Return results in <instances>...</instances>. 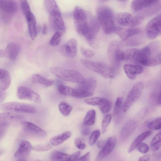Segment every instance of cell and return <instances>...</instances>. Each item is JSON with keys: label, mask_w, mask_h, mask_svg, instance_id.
<instances>
[{"label": "cell", "mask_w": 161, "mask_h": 161, "mask_svg": "<svg viewBox=\"0 0 161 161\" xmlns=\"http://www.w3.org/2000/svg\"><path fill=\"white\" fill-rule=\"evenodd\" d=\"M97 19L106 34H110L114 31L115 28L114 15L113 10L106 6L99 7L97 10Z\"/></svg>", "instance_id": "1"}, {"label": "cell", "mask_w": 161, "mask_h": 161, "mask_svg": "<svg viewBox=\"0 0 161 161\" xmlns=\"http://www.w3.org/2000/svg\"><path fill=\"white\" fill-rule=\"evenodd\" d=\"M132 59L145 66H156L161 64V53L153 55L150 48L147 46L139 50L136 49Z\"/></svg>", "instance_id": "2"}, {"label": "cell", "mask_w": 161, "mask_h": 161, "mask_svg": "<svg viewBox=\"0 0 161 161\" xmlns=\"http://www.w3.org/2000/svg\"><path fill=\"white\" fill-rule=\"evenodd\" d=\"M80 62L88 69L96 72L105 78H112L115 75L114 68L105 63L85 59H81Z\"/></svg>", "instance_id": "3"}, {"label": "cell", "mask_w": 161, "mask_h": 161, "mask_svg": "<svg viewBox=\"0 0 161 161\" xmlns=\"http://www.w3.org/2000/svg\"><path fill=\"white\" fill-rule=\"evenodd\" d=\"M50 71L53 75L64 81L80 84L85 80L81 73L74 70L53 67L50 68Z\"/></svg>", "instance_id": "4"}, {"label": "cell", "mask_w": 161, "mask_h": 161, "mask_svg": "<svg viewBox=\"0 0 161 161\" xmlns=\"http://www.w3.org/2000/svg\"><path fill=\"white\" fill-rule=\"evenodd\" d=\"M118 41L114 40L109 44L107 54L112 67L114 68L119 66L120 61L124 60V51L121 48Z\"/></svg>", "instance_id": "5"}, {"label": "cell", "mask_w": 161, "mask_h": 161, "mask_svg": "<svg viewBox=\"0 0 161 161\" xmlns=\"http://www.w3.org/2000/svg\"><path fill=\"white\" fill-rule=\"evenodd\" d=\"M73 18L75 29L78 33L84 36L88 26V21L85 11L78 6L74 9Z\"/></svg>", "instance_id": "6"}, {"label": "cell", "mask_w": 161, "mask_h": 161, "mask_svg": "<svg viewBox=\"0 0 161 161\" xmlns=\"http://www.w3.org/2000/svg\"><path fill=\"white\" fill-rule=\"evenodd\" d=\"M114 19L123 26L132 27L141 24L144 20V18L142 16H134L127 12H119L114 15Z\"/></svg>", "instance_id": "7"}, {"label": "cell", "mask_w": 161, "mask_h": 161, "mask_svg": "<svg viewBox=\"0 0 161 161\" xmlns=\"http://www.w3.org/2000/svg\"><path fill=\"white\" fill-rule=\"evenodd\" d=\"M0 109L5 111L34 114L36 109L31 104L16 102H7L1 105Z\"/></svg>", "instance_id": "8"}, {"label": "cell", "mask_w": 161, "mask_h": 161, "mask_svg": "<svg viewBox=\"0 0 161 161\" xmlns=\"http://www.w3.org/2000/svg\"><path fill=\"white\" fill-rule=\"evenodd\" d=\"M144 89L143 84L140 82L136 83L129 93L126 100L123 106V111H127L140 97Z\"/></svg>", "instance_id": "9"}, {"label": "cell", "mask_w": 161, "mask_h": 161, "mask_svg": "<svg viewBox=\"0 0 161 161\" xmlns=\"http://www.w3.org/2000/svg\"><path fill=\"white\" fill-rule=\"evenodd\" d=\"M145 32L149 39L156 38L161 33V15H159L151 19L147 24Z\"/></svg>", "instance_id": "10"}, {"label": "cell", "mask_w": 161, "mask_h": 161, "mask_svg": "<svg viewBox=\"0 0 161 161\" xmlns=\"http://www.w3.org/2000/svg\"><path fill=\"white\" fill-rule=\"evenodd\" d=\"M0 4L3 11V20L6 23L8 22L17 11V4L13 0H0Z\"/></svg>", "instance_id": "11"}, {"label": "cell", "mask_w": 161, "mask_h": 161, "mask_svg": "<svg viewBox=\"0 0 161 161\" xmlns=\"http://www.w3.org/2000/svg\"><path fill=\"white\" fill-rule=\"evenodd\" d=\"M17 96L20 99L28 100L37 103L42 101L40 96L32 89L26 86H20L17 90Z\"/></svg>", "instance_id": "12"}, {"label": "cell", "mask_w": 161, "mask_h": 161, "mask_svg": "<svg viewBox=\"0 0 161 161\" xmlns=\"http://www.w3.org/2000/svg\"><path fill=\"white\" fill-rule=\"evenodd\" d=\"M49 21L53 31L62 33L65 31V24L60 11H53L49 13Z\"/></svg>", "instance_id": "13"}, {"label": "cell", "mask_w": 161, "mask_h": 161, "mask_svg": "<svg viewBox=\"0 0 161 161\" xmlns=\"http://www.w3.org/2000/svg\"><path fill=\"white\" fill-rule=\"evenodd\" d=\"M100 27L97 18L92 17L88 22V26L84 37L89 44L92 43Z\"/></svg>", "instance_id": "14"}, {"label": "cell", "mask_w": 161, "mask_h": 161, "mask_svg": "<svg viewBox=\"0 0 161 161\" xmlns=\"http://www.w3.org/2000/svg\"><path fill=\"white\" fill-rule=\"evenodd\" d=\"M116 142V137L113 136L109 137L105 144L100 152L96 158V161L101 160L108 156L114 148Z\"/></svg>", "instance_id": "15"}, {"label": "cell", "mask_w": 161, "mask_h": 161, "mask_svg": "<svg viewBox=\"0 0 161 161\" xmlns=\"http://www.w3.org/2000/svg\"><path fill=\"white\" fill-rule=\"evenodd\" d=\"M32 149L31 143L27 141H22L14 154V157L17 161L25 160Z\"/></svg>", "instance_id": "16"}, {"label": "cell", "mask_w": 161, "mask_h": 161, "mask_svg": "<svg viewBox=\"0 0 161 161\" xmlns=\"http://www.w3.org/2000/svg\"><path fill=\"white\" fill-rule=\"evenodd\" d=\"M21 125L24 130L32 135L43 137L46 134L44 130L31 122L24 121L21 122Z\"/></svg>", "instance_id": "17"}, {"label": "cell", "mask_w": 161, "mask_h": 161, "mask_svg": "<svg viewBox=\"0 0 161 161\" xmlns=\"http://www.w3.org/2000/svg\"><path fill=\"white\" fill-rule=\"evenodd\" d=\"M160 0H133L131 7L135 12L141 11L156 5Z\"/></svg>", "instance_id": "18"}, {"label": "cell", "mask_w": 161, "mask_h": 161, "mask_svg": "<svg viewBox=\"0 0 161 161\" xmlns=\"http://www.w3.org/2000/svg\"><path fill=\"white\" fill-rule=\"evenodd\" d=\"M20 49L21 47L19 44L11 42L2 52V54L8 58L13 60L17 58Z\"/></svg>", "instance_id": "19"}, {"label": "cell", "mask_w": 161, "mask_h": 161, "mask_svg": "<svg viewBox=\"0 0 161 161\" xmlns=\"http://www.w3.org/2000/svg\"><path fill=\"white\" fill-rule=\"evenodd\" d=\"M114 32L122 40L125 41L139 33L140 30L138 28H125L117 26L115 27Z\"/></svg>", "instance_id": "20"}, {"label": "cell", "mask_w": 161, "mask_h": 161, "mask_svg": "<svg viewBox=\"0 0 161 161\" xmlns=\"http://www.w3.org/2000/svg\"><path fill=\"white\" fill-rule=\"evenodd\" d=\"M123 68L127 77L131 80H135L136 75L141 74L143 71V68L139 65L125 64Z\"/></svg>", "instance_id": "21"}, {"label": "cell", "mask_w": 161, "mask_h": 161, "mask_svg": "<svg viewBox=\"0 0 161 161\" xmlns=\"http://www.w3.org/2000/svg\"><path fill=\"white\" fill-rule=\"evenodd\" d=\"M77 43L75 39L72 38L63 46L62 51L64 54L69 57H74L77 54Z\"/></svg>", "instance_id": "22"}, {"label": "cell", "mask_w": 161, "mask_h": 161, "mask_svg": "<svg viewBox=\"0 0 161 161\" xmlns=\"http://www.w3.org/2000/svg\"><path fill=\"white\" fill-rule=\"evenodd\" d=\"M22 115L10 112L0 113V126H5L10 122L22 119Z\"/></svg>", "instance_id": "23"}, {"label": "cell", "mask_w": 161, "mask_h": 161, "mask_svg": "<svg viewBox=\"0 0 161 161\" xmlns=\"http://www.w3.org/2000/svg\"><path fill=\"white\" fill-rule=\"evenodd\" d=\"M137 124L135 121L131 120L128 121L123 126L121 130V136L123 139L129 137L135 130Z\"/></svg>", "instance_id": "24"}, {"label": "cell", "mask_w": 161, "mask_h": 161, "mask_svg": "<svg viewBox=\"0 0 161 161\" xmlns=\"http://www.w3.org/2000/svg\"><path fill=\"white\" fill-rule=\"evenodd\" d=\"M28 27L29 34L31 39L34 40L36 37L37 31L36 27V20L35 16L31 13L26 18Z\"/></svg>", "instance_id": "25"}, {"label": "cell", "mask_w": 161, "mask_h": 161, "mask_svg": "<svg viewBox=\"0 0 161 161\" xmlns=\"http://www.w3.org/2000/svg\"><path fill=\"white\" fill-rule=\"evenodd\" d=\"M11 78L9 72L3 69H0V88L5 91L9 87Z\"/></svg>", "instance_id": "26"}, {"label": "cell", "mask_w": 161, "mask_h": 161, "mask_svg": "<svg viewBox=\"0 0 161 161\" xmlns=\"http://www.w3.org/2000/svg\"><path fill=\"white\" fill-rule=\"evenodd\" d=\"M80 84L78 88L92 93L96 88L97 81L94 78L91 77L85 79L84 82Z\"/></svg>", "instance_id": "27"}, {"label": "cell", "mask_w": 161, "mask_h": 161, "mask_svg": "<svg viewBox=\"0 0 161 161\" xmlns=\"http://www.w3.org/2000/svg\"><path fill=\"white\" fill-rule=\"evenodd\" d=\"M32 81L34 83L40 84L46 87L51 86L55 83L54 80L47 79L37 74H34L33 75Z\"/></svg>", "instance_id": "28"}, {"label": "cell", "mask_w": 161, "mask_h": 161, "mask_svg": "<svg viewBox=\"0 0 161 161\" xmlns=\"http://www.w3.org/2000/svg\"><path fill=\"white\" fill-rule=\"evenodd\" d=\"M71 135V132L65 131L51 138L50 140V142L53 146H58L69 139Z\"/></svg>", "instance_id": "29"}, {"label": "cell", "mask_w": 161, "mask_h": 161, "mask_svg": "<svg viewBox=\"0 0 161 161\" xmlns=\"http://www.w3.org/2000/svg\"><path fill=\"white\" fill-rule=\"evenodd\" d=\"M151 130L146 131L138 135L133 141L128 150L129 153H131L136 147L151 134Z\"/></svg>", "instance_id": "30"}, {"label": "cell", "mask_w": 161, "mask_h": 161, "mask_svg": "<svg viewBox=\"0 0 161 161\" xmlns=\"http://www.w3.org/2000/svg\"><path fill=\"white\" fill-rule=\"evenodd\" d=\"M70 155L58 151L53 152L50 158L53 161H69Z\"/></svg>", "instance_id": "31"}, {"label": "cell", "mask_w": 161, "mask_h": 161, "mask_svg": "<svg viewBox=\"0 0 161 161\" xmlns=\"http://www.w3.org/2000/svg\"><path fill=\"white\" fill-rule=\"evenodd\" d=\"M96 112L94 109L89 110L86 114L83 121L86 126H90L94 124L96 119Z\"/></svg>", "instance_id": "32"}, {"label": "cell", "mask_w": 161, "mask_h": 161, "mask_svg": "<svg viewBox=\"0 0 161 161\" xmlns=\"http://www.w3.org/2000/svg\"><path fill=\"white\" fill-rule=\"evenodd\" d=\"M44 6L49 14L53 11H60L55 0H44Z\"/></svg>", "instance_id": "33"}, {"label": "cell", "mask_w": 161, "mask_h": 161, "mask_svg": "<svg viewBox=\"0 0 161 161\" xmlns=\"http://www.w3.org/2000/svg\"><path fill=\"white\" fill-rule=\"evenodd\" d=\"M98 106L99 107L100 111L103 114H106L110 110L112 103L108 99L102 98L101 101Z\"/></svg>", "instance_id": "34"}, {"label": "cell", "mask_w": 161, "mask_h": 161, "mask_svg": "<svg viewBox=\"0 0 161 161\" xmlns=\"http://www.w3.org/2000/svg\"><path fill=\"white\" fill-rule=\"evenodd\" d=\"M93 95V93L83 90L76 88L73 89L71 96L78 98H85L90 97Z\"/></svg>", "instance_id": "35"}, {"label": "cell", "mask_w": 161, "mask_h": 161, "mask_svg": "<svg viewBox=\"0 0 161 161\" xmlns=\"http://www.w3.org/2000/svg\"><path fill=\"white\" fill-rule=\"evenodd\" d=\"M58 108L61 113L64 116H68L73 109L71 105L64 101H62L60 103Z\"/></svg>", "instance_id": "36"}, {"label": "cell", "mask_w": 161, "mask_h": 161, "mask_svg": "<svg viewBox=\"0 0 161 161\" xmlns=\"http://www.w3.org/2000/svg\"><path fill=\"white\" fill-rule=\"evenodd\" d=\"M161 136L160 132L157 134L152 139L150 147L152 150L153 151L158 150L161 146Z\"/></svg>", "instance_id": "37"}, {"label": "cell", "mask_w": 161, "mask_h": 161, "mask_svg": "<svg viewBox=\"0 0 161 161\" xmlns=\"http://www.w3.org/2000/svg\"><path fill=\"white\" fill-rule=\"evenodd\" d=\"M161 120L160 117L155 119L148 123L147 126L152 130L160 129L161 127Z\"/></svg>", "instance_id": "38"}, {"label": "cell", "mask_w": 161, "mask_h": 161, "mask_svg": "<svg viewBox=\"0 0 161 161\" xmlns=\"http://www.w3.org/2000/svg\"><path fill=\"white\" fill-rule=\"evenodd\" d=\"M58 89L59 92L62 94L71 96L74 88L69 86L59 85L58 86Z\"/></svg>", "instance_id": "39"}, {"label": "cell", "mask_w": 161, "mask_h": 161, "mask_svg": "<svg viewBox=\"0 0 161 161\" xmlns=\"http://www.w3.org/2000/svg\"><path fill=\"white\" fill-rule=\"evenodd\" d=\"M62 33L59 32H56L55 33L52 37L49 44L53 46H57L61 40Z\"/></svg>", "instance_id": "40"}, {"label": "cell", "mask_w": 161, "mask_h": 161, "mask_svg": "<svg viewBox=\"0 0 161 161\" xmlns=\"http://www.w3.org/2000/svg\"><path fill=\"white\" fill-rule=\"evenodd\" d=\"M21 8L25 18L32 13L27 0H20Z\"/></svg>", "instance_id": "41"}, {"label": "cell", "mask_w": 161, "mask_h": 161, "mask_svg": "<svg viewBox=\"0 0 161 161\" xmlns=\"http://www.w3.org/2000/svg\"><path fill=\"white\" fill-rule=\"evenodd\" d=\"M112 115L111 114H107L106 115L103 119L102 124V133L104 134L109 124L111 119Z\"/></svg>", "instance_id": "42"}, {"label": "cell", "mask_w": 161, "mask_h": 161, "mask_svg": "<svg viewBox=\"0 0 161 161\" xmlns=\"http://www.w3.org/2000/svg\"><path fill=\"white\" fill-rule=\"evenodd\" d=\"M52 148L50 144L36 145L32 146V149L37 152H44L48 151Z\"/></svg>", "instance_id": "43"}, {"label": "cell", "mask_w": 161, "mask_h": 161, "mask_svg": "<svg viewBox=\"0 0 161 161\" xmlns=\"http://www.w3.org/2000/svg\"><path fill=\"white\" fill-rule=\"evenodd\" d=\"M100 133L99 130H95L92 132L89 139V143L90 146H92L96 143L100 135Z\"/></svg>", "instance_id": "44"}, {"label": "cell", "mask_w": 161, "mask_h": 161, "mask_svg": "<svg viewBox=\"0 0 161 161\" xmlns=\"http://www.w3.org/2000/svg\"><path fill=\"white\" fill-rule=\"evenodd\" d=\"M123 103V98L122 97H118L116 100L114 109V114L117 115L120 112Z\"/></svg>", "instance_id": "45"}, {"label": "cell", "mask_w": 161, "mask_h": 161, "mask_svg": "<svg viewBox=\"0 0 161 161\" xmlns=\"http://www.w3.org/2000/svg\"><path fill=\"white\" fill-rule=\"evenodd\" d=\"M80 51L82 54L86 58H92L94 56L95 53L93 51L90 49L81 47Z\"/></svg>", "instance_id": "46"}, {"label": "cell", "mask_w": 161, "mask_h": 161, "mask_svg": "<svg viewBox=\"0 0 161 161\" xmlns=\"http://www.w3.org/2000/svg\"><path fill=\"white\" fill-rule=\"evenodd\" d=\"M102 98L100 97H94L86 99L85 102L86 103L92 106L98 105Z\"/></svg>", "instance_id": "47"}, {"label": "cell", "mask_w": 161, "mask_h": 161, "mask_svg": "<svg viewBox=\"0 0 161 161\" xmlns=\"http://www.w3.org/2000/svg\"><path fill=\"white\" fill-rule=\"evenodd\" d=\"M137 147L138 150L143 154L147 153L149 150L148 146L145 143H141Z\"/></svg>", "instance_id": "48"}, {"label": "cell", "mask_w": 161, "mask_h": 161, "mask_svg": "<svg viewBox=\"0 0 161 161\" xmlns=\"http://www.w3.org/2000/svg\"><path fill=\"white\" fill-rule=\"evenodd\" d=\"M75 142L76 146L80 150L83 149L86 147L85 144L82 143L81 139L79 138L75 139Z\"/></svg>", "instance_id": "49"}, {"label": "cell", "mask_w": 161, "mask_h": 161, "mask_svg": "<svg viewBox=\"0 0 161 161\" xmlns=\"http://www.w3.org/2000/svg\"><path fill=\"white\" fill-rule=\"evenodd\" d=\"M81 152L80 151H77L70 155L69 161H76L80 157Z\"/></svg>", "instance_id": "50"}, {"label": "cell", "mask_w": 161, "mask_h": 161, "mask_svg": "<svg viewBox=\"0 0 161 161\" xmlns=\"http://www.w3.org/2000/svg\"><path fill=\"white\" fill-rule=\"evenodd\" d=\"M6 96V93L5 91L3 90L0 88V103H2L5 99Z\"/></svg>", "instance_id": "51"}, {"label": "cell", "mask_w": 161, "mask_h": 161, "mask_svg": "<svg viewBox=\"0 0 161 161\" xmlns=\"http://www.w3.org/2000/svg\"><path fill=\"white\" fill-rule=\"evenodd\" d=\"M90 154L89 152H87L84 155L80 157L77 160L83 161H88L89 159Z\"/></svg>", "instance_id": "52"}, {"label": "cell", "mask_w": 161, "mask_h": 161, "mask_svg": "<svg viewBox=\"0 0 161 161\" xmlns=\"http://www.w3.org/2000/svg\"><path fill=\"white\" fill-rule=\"evenodd\" d=\"M90 132V130L89 128L86 126L84 127L82 130V134L85 136H86L89 134Z\"/></svg>", "instance_id": "53"}, {"label": "cell", "mask_w": 161, "mask_h": 161, "mask_svg": "<svg viewBox=\"0 0 161 161\" xmlns=\"http://www.w3.org/2000/svg\"><path fill=\"white\" fill-rule=\"evenodd\" d=\"M150 158V155L149 154H147L141 157L139 159V161H149Z\"/></svg>", "instance_id": "54"}, {"label": "cell", "mask_w": 161, "mask_h": 161, "mask_svg": "<svg viewBox=\"0 0 161 161\" xmlns=\"http://www.w3.org/2000/svg\"><path fill=\"white\" fill-rule=\"evenodd\" d=\"M106 141L104 140L99 141L97 142V146L100 148H103L104 146Z\"/></svg>", "instance_id": "55"}, {"label": "cell", "mask_w": 161, "mask_h": 161, "mask_svg": "<svg viewBox=\"0 0 161 161\" xmlns=\"http://www.w3.org/2000/svg\"><path fill=\"white\" fill-rule=\"evenodd\" d=\"M47 30V27L46 24H44L42 28V33L43 34H46Z\"/></svg>", "instance_id": "56"}, {"label": "cell", "mask_w": 161, "mask_h": 161, "mask_svg": "<svg viewBox=\"0 0 161 161\" xmlns=\"http://www.w3.org/2000/svg\"><path fill=\"white\" fill-rule=\"evenodd\" d=\"M157 101L160 104H161V92H160L158 93L157 97Z\"/></svg>", "instance_id": "57"}, {"label": "cell", "mask_w": 161, "mask_h": 161, "mask_svg": "<svg viewBox=\"0 0 161 161\" xmlns=\"http://www.w3.org/2000/svg\"><path fill=\"white\" fill-rule=\"evenodd\" d=\"M100 0V1L101 2L104 3V2H106L109 0Z\"/></svg>", "instance_id": "58"}, {"label": "cell", "mask_w": 161, "mask_h": 161, "mask_svg": "<svg viewBox=\"0 0 161 161\" xmlns=\"http://www.w3.org/2000/svg\"><path fill=\"white\" fill-rule=\"evenodd\" d=\"M118 1H119V2H123L124 1H125L126 0H117Z\"/></svg>", "instance_id": "59"}, {"label": "cell", "mask_w": 161, "mask_h": 161, "mask_svg": "<svg viewBox=\"0 0 161 161\" xmlns=\"http://www.w3.org/2000/svg\"><path fill=\"white\" fill-rule=\"evenodd\" d=\"M2 153H3L2 151L0 152V156L1 155V154H2Z\"/></svg>", "instance_id": "60"}]
</instances>
